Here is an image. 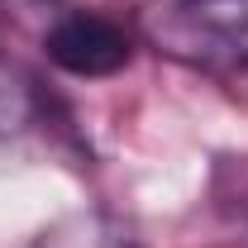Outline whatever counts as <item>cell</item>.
<instances>
[{
  "instance_id": "6da1fadb",
  "label": "cell",
  "mask_w": 248,
  "mask_h": 248,
  "mask_svg": "<svg viewBox=\"0 0 248 248\" xmlns=\"http://www.w3.org/2000/svg\"><path fill=\"white\" fill-rule=\"evenodd\" d=\"M48 58L72 77H110L129 62V33L105 15L77 10L48 29Z\"/></svg>"
},
{
  "instance_id": "7a4b0ae2",
  "label": "cell",
  "mask_w": 248,
  "mask_h": 248,
  "mask_svg": "<svg viewBox=\"0 0 248 248\" xmlns=\"http://www.w3.org/2000/svg\"><path fill=\"white\" fill-rule=\"evenodd\" d=\"M33 248H139V239L120 219L100 215V210H81V215H67L53 229H43Z\"/></svg>"
}]
</instances>
